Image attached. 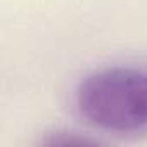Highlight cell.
I'll use <instances>...</instances> for the list:
<instances>
[{"mask_svg": "<svg viewBox=\"0 0 147 147\" xmlns=\"http://www.w3.org/2000/svg\"><path fill=\"white\" fill-rule=\"evenodd\" d=\"M97 138H90L80 131L73 130H54L49 131L40 144L42 145H87V144H97Z\"/></svg>", "mask_w": 147, "mask_h": 147, "instance_id": "cell-2", "label": "cell"}, {"mask_svg": "<svg viewBox=\"0 0 147 147\" xmlns=\"http://www.w3.org/2000/svg\"><path fill=\"white\" fill-rule=\"evenodd\" d=\"M76 107L95 128L138 135L147 131V69L107 66L95 69L76 88Z\"/></svg>", "mask_w": 147, "mask_h": 147, "instance_id": "cell-1", "label": "cell"}]
</instances>
